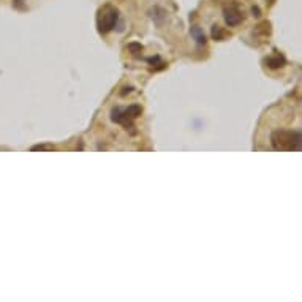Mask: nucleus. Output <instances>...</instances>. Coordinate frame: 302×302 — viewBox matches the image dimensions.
<instances>
[{"label":"nucleus","mask_w":302,"mask_h":302,"mask_svg":"<svg viewBox=\"0 0 302 302\" xmlns=\"http://www.w3.org/2000/svg\"><path fill=\"white\" fill-rule=\"evenodd\" d=\"M117 18H119V13L114 6H111V5L101 6L100 11H98V16H97L98 30H100L101 33H106V32L112 30L116 27Z\"/></svg>","instance_id":"obj_1"},{"label":"nucleus","mask_w":302,"mask_h":302,"mask_svg":"<svg viewBox=\"0 0 302 302\" xmlns=\"http://www.w3.org/2000/svg\"><path fill=\"white\" fill-rule=\"evenodd\" d=\"M244 19L242 11L237 8V5H229L225 8V21L229 27H234L237 24H241Z\"/></svg>","instance_id":"obj_2"},{"label":"nucleus","mask_w":302,"mask_h":302,"mask_svg":"<svg viewBox=\"0 0 302 302\" xmlns=\"http://www.w3.org/2000/svg\"><path fill=\"white\" fill-rule=\"evenodd\" d=\"M190 32H192V37H193L196 41H198V43H201V45L206 43V35H204V32H202L198 25H193Z\"/></svg>","instance_id":"obj_3"},{"label":"nucleus","mask_w":302,"mask_h":302,"mask_svg":"<svg viewBox=\"0 0 302 302\" xmlns=\"http://www.w3.org/2000/svg\"><path fill=\"white\" fill-rule=\"evenodd\" d=\"M228 37V32L220 25H214L212 27V38L214 40H225Z\"/></svg>","instance_id":"obj_4"},{"label":"nucleus","mask_w":302,"mask_h":302,"mask_svg":"<svg viewBox=\"0 0 302 302\" xmlns=\"http://www.w3.org/2000/svg\"><path fill=\"white\" fill-rule=\"evenodd\" d=\"M266 64H268L271 68H278V67H283L285 60H283V57H280V55H274V57H269L268 60H266Z\"/></svg>","instance_id":"obj_5"},{"label":"nucleus","mask_w":302,"mask_h":302,"mask_svg":"<svg viewBox=\"0 0 302 302\" xmlns=\"http://www.w3.org/2000/svg\"><path fill=\"white\" fill-rule=\"evenodd\" d=\"M128 49L131 51V54H138V52H141L143 51V46L139 45V43H131V45H128Z\"/></svg>","instance_id":"obj_6"},{"label":"nucleus","mask_w":302,"mask_h":302,"mask_svg":"<svg viewBox=\"0 0 302 302\" xmlns=\"http://www.w3.org/2000/svg\"><path fill=\"white\" fill-rule=\"evenodd\" d=\"M252 11H253L255 16H259V10H258V8H252Z\"/></svg>","instance_id":"obj_7"}]
</instances>
